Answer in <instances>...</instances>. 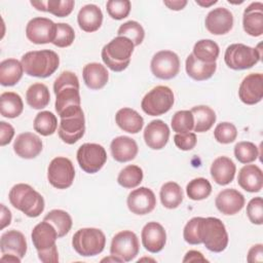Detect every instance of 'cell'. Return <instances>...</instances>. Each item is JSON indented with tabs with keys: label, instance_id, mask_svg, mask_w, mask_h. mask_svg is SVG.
<instances>
[{
	"label": "cell",
	"instance_id": "obj_1",
	"mask_svg": "<svg viewBox=\"0 0 263 263\" xmlns=\"http://www.w3.org/2000/svg\"><path fill=\"white\" fill-rule=\"evenodd\" d=\"M55 95V111L60 115L65 110L80 106L81 99L79 93V80L76 74L71 71H64L53 82Z\"/></svg>",
	"mask_w": 263,
	"mask_h": 263
},
{
	"label": "cell",
	"instance_id": "obj_2",
	"mask_svg": "<svg viewBox=\"0 0 263 263\" xmlns=\"http://www.w3.org/2000/svg\"><path fill=\"white\" fill-rule=\"evenodd\" d=\"M31 238L41 262H59V252L55 245L59 235L52 224L44 220L38 223L32 230Z\"/></svg>",
	"mask_w": 263,
	"mask_h": 263
},
{
	"label": "cell",
	"instance_id": "obj_3",
	"mask_svg": "<svg viewBox=\"0 0 263 263\" xmlns=\"http://www.w3.org/2000/svg\"><path fill=\"white\" fill-rule=\"evenodd\" d=\"M24 71L27 75L46 78L52 75L60 65V58L57 52L50 49L33 50L26 52L21 60Z\"/></svg>",
	"mask_w": 263,
	"mask_h": 263
},
{
	"label": "cell",
	"instance_id": "obj_4",
	"mask_svg": "<svg viewBox=\"0 0 263 263\" xmlns=\"http://www.w3.org/2000/svg\"><path fill=\"white\" fill-rule=\"evenodd\" d=\"M8 199L13 208L30 218H36L44 211L42 195L29 184L14 185L8 193Z\"/></svg>",
	"mask_w": 263,
	"mask_h": 263
},
{
	"label": "cell",
	"instance_id": "obj_5",
	"mask_svg": "<svg viewBox=\"0 0 263 263\" xmlns=\"http://www.w3.org/2000/svg\"><path fill=\"white\" fill-rule=\"evenodd\" d=\"M135 45L130 39L117 36L107 43L101 52L104 64L114 72H121L127 68Z\"/></svg>",
	"mask_w": 263,
	"mask_h": 263
},
{
	"label": "cell",
	"instance_id": "obj_6",
	"mask_svg": "<svg viewBox=\"0 0 263 263\" xmlns=\"http://www.w3.org/2000/svg\"><path fill=\"white\" fill-rule=\"evenodd\" d=\"M59 116L61 118L58 129L60 139L66 144H75L85 132V118L81 106L71 107Z\"/></svg>",
	"mask_w": 263,
	"mask_h": 263
},
{
	"label": "cell",
	"instance_id": "obj_7",
	"mask_svg": "<svg viewBox=\"0 0 263 263\" xmlns=\"http://www.w3.org/2000/svg\"><path fill=\"white\" fill-rule=\"evenodd\" d=\"M200 239L205 248L214 253L223 252L228 246V233L223 222L216 217L202 218L200 222Z\"/></svg>",
	"mask_w": 263,
	"mask_h": 263
},
{
	"label": "cell",
	"instance_id": "obj_8",
	"mask_svg": "<svg viewBox=\"0 0 263 263\" xmlns=\"http://www.w3.org/2000/svg\"><path fill=\"white\" fill-rule=\"evenodd\" d=\"M261 43L251 47L242 43L230 44L224 53L225 64L232 70H246L255 66L262 58Z\"/></svg>",
	"mask_w": 263,
	"mask_h": 263
},
{
	"label": "cell",
	"instance_id": "obj_9",
	"mask_svg": "<svg viewBox=\"0 0 263 263\" xmlns=\"http://www.w3.org/2000/svg\"><path fill=\"white\" fill-rule=\"evenodd\" d=\"M106 246V236L98 228H81L72 237V247L77 254L83 257H92L103 252Z\"/></svg>",
	"mask_w": 263,
	"mask_h": 263
},
{
	"label": "cell",
	"instance_id": "obj_10",
	"mask_svg": "<svg viewBox=\"0 0 263 263\" xmlns=\"http://www.w3.org/2000/svg\"><path fill=\"white\" fill-rule=\"evenodd\" d=\"M175 102L173 90L165 85H157L148 91L142 102V110L150 116H159L171 110Z\"/></svg>",
	"mask_w": 263,
	"mask_h": 263
},
{
	"label": "cell",
	"instance_id": "obj_11",
	"mask_svg": "<svg viewBox=\"0 0 263 263\" xmlns=\"http://www.w3.org/2000/svg\"><path fill=\"white\" fill-rule=\"evenodd\" d=\"M76 158L82 171L87 174H95L106 163L107 153L102 145L85 143L78 148Z\"/></svg>",
	"mask_w": 263,
	"mask_h": 263
},
{
	"label": "cell",
	"instance_id": "obj_12",
	"mask_svg": "<svg viewBox=\"0 0 263 263\" xmlns=\"http://www.w3.org/2000/svg\"><path fill=\"white\" fill-rule=\"evenodd\" d=\"M75 178V168L72 161L63 156L54 157L47 168V179L51 186L58 189L69 188Z\"/></svg>",
	"mask_w": 263,
	"mask_h": 263
},
{
	"label": "cell",
	"instance_id": "obj_13",
	"mask_svg": "<svg viewBox=\"0 0 263 263\" xmlns=\"http://www.w3.org/2000/svg\"><path fill=\"white\" fill-rule=\"evenodd\" d=\"M140 242L137 234L130 230L116 233L111 241L110 254L118 257L122 262H129L137 257Z\"/></svg>",
	"mask_w": 263,
	"mask_h": 263
},
{
	"label": "cell",
	"instance_id": "obj_14",
	"mask_svg": "<svg viewBox=\"0 0 263 263\" xmlns=\"http://www.w3.org/2000/svg\"><path fill=\"white\" fill-rule=\"evenodd\" d=\"M152 74L163 80L175 78L180 71V59L172 50H160L156 52L150 63Z\"/></svg>",
	"mask_w": 263,
	"mask_h": 263
},
{
	"label": "cell",
	"instance_id": "obj_15",
	"mask_svg": "<svg viewBox=\"0 0 263 263\" xmlns=\"http://www.w3.org/2000/svg\"><path fill=\"white\" fill-rule=\"evenodd\" d=\"M55 35L57 24L47 17H33L26 26V36L35 44L52 43Z\"/></svg>",
	"mask_w": 263,
	"mask_h": 263
},
{
	"label": "cell",
	"instance_id": "obj_16",
	"mask_svg": "<svg viewBox=\"0 0 263 263\" xmlns=\"http://www.w3.org/2000/svg\"><path fill=\"white\" fill-rule=\"evenodd\" d=\"M126 203L133 214L146 215L155 209L156 197L150 188L140 187L128 194Z\"/></svg>",
	"mask_w": 263,
	"mask_h": 263
},
{
	"label": "cell",
	"instance_id": "obj_17",
	"mask_svg": "<svg viewBox=\"0 0 263 263\" xmlns=\"http://www.w3.org/2000/svg\"><path fill=\"white\" fill-rule=\"evenodd\" d=\"M240 101L247 105H255L263 98V75L261 73H251L247 75L238 88Z\"/></svg>",
	"mask_w": 263,
	"mask_h": 263
},
{
	"label": "cell",
	"instance_id": "obj_18",
	"mask_svg": "<svg viewBox=\"0 0 263 263\" xmlns=\"http://www.w3.org/2000/svg\"><path fill=\"white\" fill-rule=\"evenodd\" d=\"M204 25L213 35H224L233 27V14L225 7L212 9L205 16Z\"/></svg>",
	"mask_w": 263,
	"mask_h": 263
},
{
	"label": "cell",
	"instance_id": "obj_19",
	"mask_svg": "<svg viewBox=\"0 0 263 263\" xmlns=\"http://www.w3.org/2000/svg\"><path fill=\"white\" fill-rule=\"evenodd\" d=\"M141 238L143 247L150 253L160 252L166 242V232L157 222H148L142 229Z\"/></svg>",
	"mask_w": 263,
	"mask_h": 263
},
{
	"label": "cell",
	"instance_id": "obj_20",
	"mask_svg": "<svg viewBox=\"0 0 263 263\" xmlns=\"http://www.w3.org/2000/svg\"><path fill=\"white\" fill-rule=\"evenodd\" d=\"M41 139L33 133H22L16 136L13 143V151L21 158L32 159L38 156L42 151Z\"/></svg>",
	"mask_w": 263,
	"mask_h": 263
},
{
	"label": "cell",
	"instance_id": "obj_21",
	"mask_svg": "<svg viewBox=\"0 0 263 263\" xmlns=\"http://www.w3.org/2000/svg\"><path fill=\"white\" fill-rule=\"evenodd\" d=\"M245 196L236 189L228 188L219 192L215 204L220 213L226 216L237 214L245 205Z\"/></svg>",
	"mask_w": 263,
	"mask_h": 263
},
{
	"label": "cell",
	"instance_id": "obj_22",
	"mask_svg": "<svg viewBox=\"0 0 263 263\" xmlns=\"http://www.w3.org/2000/svg\"><path fill=\"white\" fill-rule=\"evenodd\" d=\"M170 128L167 124L160 120H152L144 129V140L146 145L153 150L162 149L168 142Z\"/></svg>",
	"mask_w": 263,
	"mask_h": 263
},
{
	"label": "cell",
	"instance_id": "obj_23",
	"mask_svg": "<svg viewBox=\"0 0 263 263\" xmlns=\"http://www.w3.org/2000/svg\"><path fill=\"white\" fill-rule=\"evenodd\" d=\"M242 27L250 36L259 37L263 34V4L261 2H253L245 9Z\"/></svg>",
	"mask_w": 263,
	"mask_h": 263
},
{
	"label": "cell",
	"instance_id": "obj_24",
	"mask_svg": "<svg viewBox=\"0 0 263 263\" xmlns=\"http://www.w3.org/2000/svg\"><path fill=\"white\" fill-rule=\"evenodd\" d=\"M110 150L113 158L116 161L127 162L135 159L139 148L137 142L134 139L127 136H119L112 140L110 144Z\"/></svg>",
	"mask_w": 263,
	"mask_h": 263
},
{
	"label": "cell",
	"instance_id": "obj_25",
	"mask_svg": "<svg viewBox=\"0 0 263 263\" xmlns=\"http://www.w3.org/2000/svg\"><path fill=\"white\" fill-rule=\"evenodd\" d=\"M27 247L26 237L21 231L11 229L1 235L0 250L2 254H12L22 259L27 253Z\"/></svg>",
	"mask_w": 263,
	"mask_h": 263
},
{
	"label": "cell",
	"instance_id": "obj_26",
	"mask_svg": "<svg viewBox=\"0 0 263 263\" xmlns=\"http://www.w3.org/2000/svg\"><path fill=\"white\" fill-rule=\"evenodd\" d=\"M238 185L248 192H259L263 187V173L256 164H246L237 176Z\"/></svg>",
	"mask_w": 263,
	"mask_h": 263
},
{
	"label": "cell",
	"instance_id": "obj_27",
	"mask_svg": "<svg viewBox=\"0 0 263 263\" xmlns=\"http://www.w3.org/2000/svg\"><path fill=\"white\" fill-rule=\"evenodd\" d=\"M79 28L87 33L98 31L103 23V12L96 4H86L82 6L77 15Z\"/></svg>",
	"mask_w": 263,
	"mask_h": 263
},
{
	"label": "cell",
	"instance_id": "obj_28",
	"mask_svg": "<svg viewBox=\"0 0 263 263\" xmlns=\"http://www.w3.org/2000/svg\"><path fill=\"white\" fill-rule=\"evenodd\" d=\"M211 176L219 185H227L234 179L236 166L234 162L227 156L217 157L211 165Z\"/></svg>",
	"mask_w": 263,
	"mask_h": 263
},
{
	"label": "cell",
	"instance_id": "obj_29",
	"mask_svg": "<svg viewBox=\"0 0 263 263\" xmlns=\"http://www.w3.org/2000/svg\"><path fill=\"white\" fill-rule=\"evenodd\" d=\"M82 77L85 85L90 89H101L103 88L108 80L109 73L107 68L100 63H89L83 67Z\"/></svg>",
	"mask_w": 263,
	"mask_h": 263
},
{
	"label": "cell",
	"instance_id": "obj_30",
	"mask_svg": "<svg viewBox=\"0 0 263 263\" xmlns=\"http://www.w3.org/2000/svg\"><path fill=\"white\" fill-rule=\"evenodd\" d=\"M117 125L124 132L129 134H138L144 126L143 117L132 108H121L115 115Z\"/></svg>",
	"mask_w": 263,
	"mask_h": 263
},
{
	"label": "cell",
	"instance_id": "obj_31",
	"mask_svg": "<svg viewBox=\"0 0 263 263\" xmlns=\"http://www.w3.org/2000/svg\"><path fill=\"white\" fill-rule=\"evenodd\" d=\"M185 69L187 75L190 78L196 81H203L211 78L215 74L217 70V64L202 63L198 61L192 53H190L186 59Z\"/></svg>",
	"mask_w": 263,
	"mask_h": 263
},
{
	"label": "cell",
	"instance_id": "obj_32",
	"mask_svg": "<svg viewBox=\"0 0 263 263\" xmlns=\"http://www.w3.org/2000/svg\"><path fill=\"white\" fill-rule=\"evenodd\" d=\"M24 68L16 59H6L0 63V83L3 86H12L23 77Z\"/></svg>",
	"mask_w": 263,
	"mask_h": 263
},
{
	"label": "cell",
	"instance_id": "obj_33",
	"mask_svg": "<svg viewBox=\"0 0 263 263\" xmlns=\"http://www.w3.org/2000/svg\"><path fill=\"white\" fill-rule=\"evenodd\" d=\"M24 103L21 96L13 91H4L0 95V112L3 117L15 118L22 114Z\"/></svg>",
	"mask_w": 263,
	"mask_h": 263
},
{
	"label": "cell",
	"instance_id": "obj_34",
	"mask_svg": "<svg viewBox=\"0 0 263 263\" xmlns=\"http://www.w3.org/2000/svg\"><path fill=\"white\" fill-rule=\"evenodd\" d=\"M27 104L33 109H43L50 101V93L48 87L44 83H33L26 91Z\"/></svg>",
	"mask_w": 263,
	"mask_h": 263
},
{
	"label": "cell",
	"instance_id": "obj_35",
	"mask_svg": "<svg viewBox=\"0 0 263 263\" xmlns=\"http://www.w3.org/2000/svg\"><path fill=\"white\" fill-rule=\"evenodd\" d=\"M190 111L194 118L193 129L196 133L208 132L216 122V113L209 106H195Z\"/></svg>",
	"mask_w": 263,
	"mask_h": 263
},
{
	"label": "cell",
	"instance_id": "obj_36",
	"mask_svg": "<svg viewBox=\"0 0 263 263\" xmlns=\"http://www.w3.org/2000/svg\"><path fill=\"white\" fill-rule=\"evenodd\" d=\"M159 196L162 205L170 210L178 208L183 201L182 188L178 183L173 181L166 182L161 186Z\"/></svg>",
	"mask_w": 263,
	"mask_h": 263
},
{
	"label": "cell",
	"instance_id": "obj_37",
	"mask_svg": "<svg viewBox=\"0 0 263 263\" xmlns=\"http://www.w3.org/2000/svg\"><path fill=\"white\" fill-rule=\"evenodd\" d=\"M220 53L219 45L211 39H201L193 46L192 54L200 62L211 64L216 63Z\"/></svg>",
	"mask_w": 263,
	"mask_h": 263
},
{
	"label": "cell",
	"instance_id": "obj_38",
	"mask_svg": "<svg viewBox=\"0 0 263 263\" xmlns=\"http://www.w3.org/2000/svg\"><path fill=\"white\" fill-rule=\"evenodd\" d=\"M44 221L52 224L58 232L59 238L65 236L69 233L72 228V218L71 216L63 210H51L43 219Z\"/></svg>",
	"mask_w": 263,
	"mask_h": 263
},
{
	"label": "cell",
	"instance_id": "obj_39",
	"mask_svg": "<svg viewBox=\"0 0 263 263\" xmlns=\"http://www.w3.org/2000/svg\"><path fill=\"white\" fill-rule=\"evenodd\" d=\"M33 126L34 130L39 135L44 137L50 136L58 127L57 116L50 111H41L35 116Z\"/></svg>",
	"mask_w": 263,
	"mask_h": 263
},
{
	"label": "cell",
	"instance_id": "obj_40",
	"mask_svg": "<svg viewBox=\"0 0 263 263\" xmlns=\"http://www.w3.org/2000/svg\"><path fill=\"white\" fill-rule=\"evenodd\" d=\"M143 176V170L140 166L136 164H129L120 171L117 177V182L123 188L133 189L141 184Z\"/></svg>",
	"mask_w": 263,
	"mask_h": 263
},
{
	"label": "cell",
	"instance_id": "obj_41",
	"mask_svg": "<svg viewBox=\"0 0 263 263\" xmlns=\"http://www.w3.org/2000/svg\"><path fill=\"white\" fill-rule=\"evenodd\" d=\"M186 193L192 200H202L212 193V185L204 178H195L187 184Z\"/></svg>",
	"mask_w": 263,
	"mask_h": 263
},
{
	"label": "cell",
	"instance_id": "obj_42",
	"mask_svg": "<svg viewBox=\"0 0 263 263\" xmlns=\"http://www.w3.org/2000/svg\"><path fill=\"white\" fill-rule=\"evenodd\" d=\"M118 36H124L132 40L135 46L140 45L145 37V31L142 25L136 21H128L122 24L117 31Z\"/></svg>",
	"mask_w": 263,
	"mask_h": 263
},
{
	"label": "cell",
	"instance_id": "obj_43",
	"mask_svg": "<svg viewBox=\"0 0 263 263\" xmlns=\"http://www.w3.org/2000/svg\"><path fill=\"white\" fill-rule=\"evenodd\" d=\"M171 125L177 134H186L193 129L194 118L190 110H181L173 115Z\"/></svg>",
	"mask_w": 263,
	"mask_h": 263
},
{
	"label": "cell",
	"instance_id": "obj_44",
	"mask_svg": "<svg viewBox=\"0 0 263 263\" xmlns=\"http://www.w3.org/2000/svg\"><path fill=\"white\" fill-rule=\"evenodd\" d=\"M234 156L241 163H251L255 161L259 156L258 147L252 142H238L234 146Z\"/></svg>",
	"mask_w": 263,
	"mask_h": 263
},
{
	"label": "cell",
	"instance_id": "obj_45",
	"mask_svg": "<svg viewBox=\"0 0 263 263\" xmlns=\"http://www.w3.org/2000/svg\"><path fill=\"white\" fill-rule=\"evenodd\" d=\"M214 137L216 141L221 144H230L235 141L237 129L231 122H221L215 127Z\"/></svg>",
	"mask_w": 263,
	"mask_h": 263
},
{
	"label": "cell",
	"instance_id": "obj_46",
	"mask_svg": "<svg viewBox=\"0 0 263 263\" xmlns=\"http://www.w3.org/2000/svg\"><path fill=\"white\" fill-rule=\"evenodd\" d=\"M75 39L74 29L66 23L57 24V35L55 39L52 42L53 45L58 47H68L70 46Z\"/></svg>",
	"mask_w": 263,
	"mask_h": 263
},
{
	"label": "cell",
	"instance_id": "obj_47",
	"mask_svg": "<svg viewBox=\"0 0 263 263\" xmlns=\"http://www.w3.org/2000/svg\"><path fill=\"white\" fill-rule=\"evenodd\" d=\"M202 217H194L190 219L183 230V237L189 245H200V222Z\"/></svg>",
	"mask_w": 263,
	"mask_h": 263
},
{
	"label": "cell",
	"instance_id": "obj_48",
	"mask_svg": "<svg viewBox=\"0 0 263 263\" xmlns=\"http://www.w3.org/2000/svg\"><path fill=\"white\" fill-rule=\"evenodd\" d=\"M130 6L129 0H109L106 3L108 14L117 21L125 18L129 14Z\"/></svg>",
	"mask_w": 263,
	"mask_h": 263
},
{
	"label": "cell",
	"instance_id": "obj_49",
	"mask_svg": "<svg viewBox=\"0 0 263 263\" xmlns=\"http://www.w3.org/2000/svg\"><path fill=\"white\" fill-rule=\"evenodd\" d=\"M74 5H75V2L73 0H48V1H46L47 12H49L58 17L68 16L72 12Z\"/></svg>",
	"mask_w": 263,
	"mask_h": 263
},
{
	"label": "cell",
	"instance_id": "obj_50",
	"mask_svg": "<svg viewBox=\"0 0 263 263\" xmlns=\"http://www.w3.org/2000/svg\"><path fill=\"white\" fill-rule=\"evenodd\" d=\"M247 215L249 220L256 225L263 224V199L262 197L252 198L247 205Z\"/></svg>",
	"mask_w": 263,
	"mask_h": 263
},
{
	"label": "cell",
	"instance_id": "obj_51",
	"mask_svg": "<svg viewBox=\"0 0 263 263\" xmlns=\"http://www.w3.org/2000/svg\"><path fill=\"white\" fill-rule=\"evenodd\" d=\"M174 142L179 149L183 151H188L195 147L197 139L194 133L189 132L186 134H176L174 136Z\"/></svg>",
	"mask_w": 263,
	"mask_h": 263
},
{
	"label": "cell",
	"instance_id": "obj_52",
	"mask_svg": "<svg viewBox=\"0 0 263 263\" xmlns=\"http://www.w3.org/2000/svg\"><path fill=\"white\" fill-rule=\"evenodd\" d=\"M14 136V128L11 124L0 121V145L5 146L9 144Z\"/></svg>",
	"mask_w": 263,
	"mask_h": 263
},
{
	"label": "cell",
	"instance_id": "obj_53",
	"mask_svg": "<svg viewBox=\"0 0 263 263\" xmlns=\"http://www.w3.org/2000/svg\"><path fill=\"white\" fill-rule=\"evenodd\" d=\"M247 261L250 263H256V262L261 263L263 261V245L262 243H257L249 250Z\"/></svg>",
	"mask_w": 263,
	"mask_h": 263
},
{
	"label": "cell",
	"instance_id": "obj_54",
	"mask_svg": "<svg viewBox=\"0 0 263 263\" xmlns=\"http://www.w3.org/2000/svg\"><path fill=\"white\" fill-rule=\"evenodd\" d=\"M196 261L206 262L208 260L203 257V255L200 252L194 251V250L187 252L185 257L183 258V262H196Z\"/></svg>",
	"mask_w": 263,
	"mask_h": 263
},
{
	"label": "cell",
	"instance_id": "obj_55",
	"mask_svg": "<svg viewBox=\"0 0 263 263\" xmlns=\"http://www.w3.org/2000/svg\"><path fill=\"white\" fill-rule=\"evenodd\" d=\"M11 222V212L1 203V229H4Z\"/></svg>",
	"mask_w": 263,
	"mask_h": 263
},
{
	"label": "cell",
	"instance_id": "obj_56",
	"mask_svg": "<svg viewBox=\"0 0 263 263\" xmlns=\"http://www.w3.org/2000/svg\"><path fill=\"white\" fill-rule=\"evenodd\" d=\"M163 4L172 10H181L187 5L186 0H164Z\"/></svg>",
	"mask_w": 263,
	"mask_h": 263
},
{
	"label": "cell",
	"instance_id": "obj_57",
	"mask_svg": "<svg viewBox=\"0 0 263 263\" xmlns=\"http://www.w3.org/2000/svg\"><path fill=\"white\" fill-rule=\"evenodd\" d=\"M21 258L12 255V254H2L1 257V261H6V262H13V263H20L21 262Z\"/></svg>",
	"mask_w": 263,
	"mask_h": 263
},
{
	"label": "cell",
	"instance_id": "obj_58",
	"mask_svg": "<svg viewBox=\"0 0 263 263\" xmlns=\"http://www.w3.org/2000/svg\"><path fill=\"white\" fill-rule=\"evenodd\" d=\"M31 5L34 6L37 10L40 11H46L47 12V8H46V1H31Z\"/></svg>",
	"mask_w": 263,
	"mask_h": 263
},
{
	"label": "cell",
	"instance_id": "obj_59",
	"mask_svg": "<svg viewBox=\"0 0 263 263\" xmlns=\"http://www.w3.org/2000/svg\"><path fill=\"white\" fill-rule=\"evenodd\" d=\"M195 2L198 4V5H200V6H202V7H210L211 5H214V4H216L218 1L217 0H210V1H204V0H195Z\"/></svg>",
	"mask_w": 263,
	"mask_h": 263
},
{
	"label": "cell",
	"instance_id": "obj_60",
	"mask_svg": "<svg viewBox=\"0 0 263 263\" xmlns=\"http://www.w3.org/2000/svg\"><path fill=\"white\" fill-rule=\"evenodd\" d=\"M104 261H107V262H109V261H111V262H122L118 257L113 256V255H110V257L102 259V262H104Z\"/></svg>",
	"mask_w": 263,
	"mask_h": 263
}]
</instances>
